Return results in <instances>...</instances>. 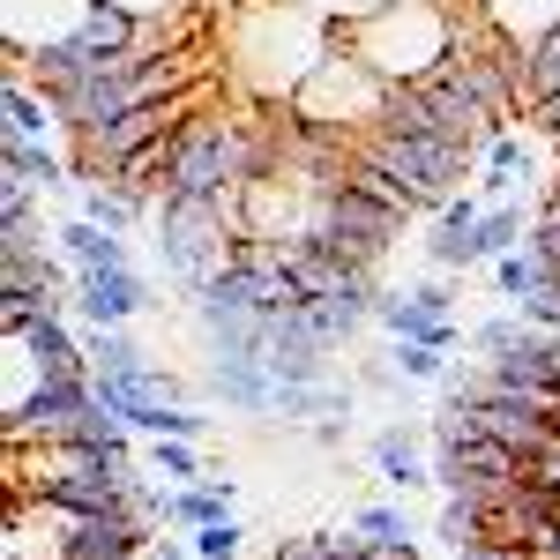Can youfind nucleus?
I'll use <instances>...</instances> for the list:
<instances>
[{"label":"nucleus","instance_id":"nucleus-1","mask_svg":"<svg viewBox=\"0 0 560 560\" xmlns=\"http://www.w3.org/2000/svg\"><path fill=\"white\" fill-rule=\"evenodd\" d=\"M345 31L351 38H396V45H382V52L359 60L366 75H382V83H427V75H441V68L456 60L464 15L441 8V0H388V8L359 15V23H345Z\"/></svg>","mask_w":560,"mask_h":560},{"label":"nucleus","instance_id":"nucleus-2","mask_svg":"<svg viewBox=\"0 0 560 560\" xmlns=\"http://www.w3.org/2000/svg\"><path fill=\"white\" fill-rule=\"evenodd\" d=\"M150 247H158V269L179 300H195L217 269L232 261V240L247 232V210H217V202H187V195H158L150 210Z\"/></svg>","mask_w":560,"mask_h":560},{"label":"nucleus","instance_id":"nucleus-3","mask_svg":"<svg viewBox=\"0 0 560 560\" xmlns=\"http://www.w3.org/2000/svg\"><path fill=\"white\" fill-rule=\"evenodd\" d=\"M351 158H366L374 173H388L404 195H411V210L419 217H441L456 195H464V179H478V150L464 142H441V135H388V128H366L351 135Z\"/></svg>","mask_w":560,"mask_h":560},{"label":"nucleus","instance_id":"nucleus-4","mask_svg":"<svg viewBox=\"0 0 560 560\" xmlns=\"http://www.w3.org/2000/svg\"><path fill=\"white\" fill-rule=\"evenodd\" d=\"M31 374V366H23ZM97 404V374H31V388L8 396V448L23 441H60V433Z\"/></svg>","mask_w":560,"mask_h":560},{"label":"nucleus","instance_id":"nucleus-5","mask_svg":"<svg viewBox=\"0 0 560 560\" xmlns=\"http://www.w3.org/2000/svg\"><path fill=\"white\" fill-rule=\"evenodd\" d=\"M374 322H382L388 337H427V345H448L456 351V292H448V277L433 269L427 284H388L382 306H374Z\"/></svg>","mask_w":560,"mask_h":560},{"label":"nucleus","instance_id":"nucleus-6","mask_svg":"<svg viewBox=\"0 0 560 560\" xmlns=\"http://www.w3.org/2000/svg\"><path fill=\"white\" fill-rule=\"evenodd\" d=\"M158 306V284L142 277V269H75V300L68 314L83 322V329H128Z\"/></svg>","mask_w":560,"mask_h":560},{"label":"nucleus","instance_id":"nucleus-7","mask_svg":"<svg viewBox=\"0 0 560 560\" xmlns=\"http://www.w3.org/2000/svg\"><path fill=\"white\" fill-rule=\"evenodd\" d=\"M366 456H374V471H382V486L396 493V501H404V493H419V486H433V441H427V433H411L404 419L374 433V441H366Z\"/></svg>","mask_w":560,"mask_h":560},{"label":"nucleus","instance_id":"nucleus-8","mask_svg":"<svg viewBox=\"0 0 560 560\" xmlns=\"http://www.w3.org/2000/svg\"><path fill=\"white\" fill-rule=\"evenodd\" d=\"M15 366H31V374H90V351H83V337H75V314H68V306L38 314V329L15 337Z\"/></svg>","mask_w":560,"mask_h":560},{"label":"nucleus","instance_id":"nucleus-9","mask_svg":"<svg viewBox=\"0 0 560 560\" xmlns=\"http://www.w3.org/2000/svg\"><path fill=\"white\" fill-rule=\"evenodd\" d=\"M0 292H75V269L45 240H0Z\"/></svg>","mask_w":560,"mask_h":560},{"label":"nucleus","instance_id":"nucleus-10","mask_svg":"<svg viewBox=\"0 0 560 560\" xmlns=\"http://www.w3.org/2000/svg\"><path fill=\"white\" fill-rule=\"evenodd\" d=\"M478 23L509 45V52L530 60V52L560 31V0H478Z\"/></svg>","mask_w":560,"mask_h":560},{"label":"nucleus","instance_id":"nucleus-11","mask_svg":"<svg viewBox=\"0 0 560 560\" xmlns=\"http://www.w3.org/2000/svg\"><path fill=\"white\" fill-rule=\"evenodd\" d=\"M486 374L509 382V388H538L546 404H560V337H553V329H523V345L501 351Z\"/></svg>","mask_w":560,"mask_h":560},{"label":"nucleus","instance_id":"nucleus-12","mask_svg":"<svg viewBox=\"0 0 560 560\" xmlns=\"http://www.w3.org/2000/svg\"><path fill=\"white\" fill-rule=\"evenodd\" d=\"M538 179V150H530V135L501 128L486 150H478V195L486 202H509V195H523Z\"/></svg>","mask_w":560,"mask_h":560},{"label":"nucleus","instance_id":"nucleus-13","mask_svg":"<svg viewBox=\"0 0 560 560\" xmlns=\"http://www.w3.org/2000/svg\"><path fill=\"white\" fill-rule=\"evenodd\" d=\"M52 247L68 255V269H135V247L120 232H105V224H90L83 210H68L52 224Z\"/></svg>","mask_w":560,"mask_h":560},{"label":"nucleus","instance_id":"nucleus-14","mask_svg":"<svg viewBox=\"0 0 560 560\" xmlns=\"http://www.w3.org/2000/svg\"><path fill=\"white\" fill-rule=\"evenodd\" d=\"M351 404H359V388L351 382H277V427H322V419H351Z\"/></svg>","mask_w":560,"mask_h":560},{"label":"nucleus","instance_id":"nucleus-15","mask_svg":"<svg viewBox=\"0 0 560 560\" xmlns=\"http://www.w3.org/2000/svg\"><path fill=\"white\" fill-rule=\"evenodd\" d=\"M217 516H240V478H195V486H165V530H202Z\"/></svg>","mask_w":560,"mask_h":560},{"label":"nucleus","instance_id":"nucleus-16","mask_svg":"<svg viewBox=\"0 0 560 560\" xmlns=\"http://www.w3.org/2000/svg\"><path fill=\"white\" fill-rule=\"evenodd\" d=\"M0 173H15V179H31L38 195H75V165L52 150V142H0Z\"/></svg>","mask_w":560,"mask_h":560},{"label":"nucleus","instance_id":"nucleus-17","mask_svg":"<svg viewBox=\"0 0 560 560\" xmlns=\"http://www.w3.org/2000/svg\"><path fill=\"white\" fill-rule=\"evenodd\" d=\"M0 113H8V135H15V142H52V128H60L52 90H38L31 75H8V90H0Z\"/></svg>","mask_w":560,"mask_h":560},{"label":"nucleus","instance_id":"nucleus-18","mask_svg":"<svg viewBox=\"0 0 560 560\" xmlns=\"http://www.w3.org/2000/svg\"><path fill=\"white\" fill-rule=\"evenodd\" d=\"M351 530H359L382 560H419V530H411V516H404V501H366V509L351 516Z\"/></svg>","mask_w":560,"mask_h":560},{"label":"nucleus","instance_id":"nucleus-19","mask_svg":"<svg viewBox=\"0 0 560 560\" xmlns=\"http://www.w3.org/2000/svg\"><path fill=\"white\" fill-rule=\"evenodd\" d=\"M530 224H538V210H523V195H509V202H486V217H478V261H501L516 255L523 240H530Z\"/></svg>","mask_w":560,"mask_h":560},{"label":"nucleus","instance_id":"nucleus-20","mask_svg":"<svg viewBox=\"0 0 560 560\" xmlns=\"http://www.w3.org/2000/svg\"><path fill=\"white\" fill-rule=\"evenodd\" d=\"M75 210H83L90 224H105V232H120V240H128L158 202H150V195H135V187H75Z\"/></svg>","mask_w":560,"mask_h":560},{"label":"nucleus","instance_id":"nucleus-21","mask_svg":"<svg viewBox=\"0 0 560 560\" xmlns=\"http://www.w3.org/2000/svg\"><path fill=\"white\" fill-rule=\"evenodd\" d=\"M486 269H493V292H501V300H509V306H516L523 292H538V284H560V277H553V261L538 255V247H530V240H523L516 255L486 261Z\"/></svg>","mask_w":560,"mask_h":560},{"label":"nucleus","instance_id":"nucleus-22","mask_svg":"<svg viewBox=\"0 0 560 560\" xmlns=\"http://www.w3.org/2000/svg\"><path fill=\"white\" fill-rule=\"evenodd\" d=\"M388 366L404 374V382H427L441 388L456 366H448V345H427V337H388Z\"/></svg>","mask_w":560,"mask_h":560},{"label":"nucleus","instance_id":"nucleus-23","mask_svg":"<svg viewBox=\"0 0 560 560\" xmlns=\"http://www.w3.org/2000/svg\"><path fill=\"white\" fill-rule=\"evenodd\" d=\"M478 224H456V217H433L427 232V261L441 269V277H456V269H478Z\"/></svg>","mask_w":560,"mask_h":560},{"label":"nucleus","instance_id":"nucleus-24","mask_svg":"<svg viewBox=\"0 0 560 560\" xmlns=\"http://www.w3.org/2000/svg\"><path fill=\"white\" fill-rule=\"evenodd\" d=\"M83 351H90V374H142L150 366V351L128 329H83Z\"/></svg>","mask_w":560,"mask_h":560},{"label":"nucleus","instance_id":"nucleus-25","mask_svg":"<svg viewBox=\"0 0 560 560\" xmlns=\"http://www.w3.org/2000/svg\"><path fill=\"white\" fill-rule=\"evenodd\" d=\"M277 560H382L359 530H306L292 546H277Z\"/></svg>","mask_w":560,"mask_h":560},{"label":"nucleus","instance_id":"nucleus-26","mask_svg":"<svg viewBox=\"0 0 560 560\" xmlns=\"http://www.w3.org/2000/svg\"><path fill=\"white\" fill-rule=\"evenodd\" d=\"M523 329H530V322H523L516 306H509V314H486V322L471 329V351L486 359V366H493L501 351H516V345H523Z\"/></svg>","mask_w":560,"mask_h":560},{"label":"nucleus","instance_id":"nucleus-27","mask_svg":"<svg viewBox=\"0 0 560 560\" xmlns=\"http://www.w3.org/2000/svg\"><path fill=\"white\" fill-rule=\"evenodd\" d=\"M150 471L173 478V486H195V478H210V471H202V448H195V441H150Z\"/></svg>","mask_w":560,"mask_h":560},{"label":"nucleus","instance_id":"nucleus-28","mask_svg":"<svg viewBox=\"0 0 560 560\" xmlns=\"http://www.w3.org/2000/svg\"><path fill=\"white\" fill-rule=\"evenodd\" d=\"M187 546H195V560H240L247 523H240V516H217V523H202V530H187Z\"/></svg>","mask_w":560,"mask_h":560},{"label":"nucleus","instance_id":"nucleus-29","mask_svg":"<svg viewBox=\"0 0 560 560\" xmlns=\"http://www.w3.org/2000/svg\"><path fill=\"white\" fill-rule=\"evenodd\" d=\"M210 427H217V419L202 411V404H165V411H158L142 433H150V441H202Z\"/></svg>","mask_w":560,"mask_h":560},{"label":"nucleus","instance_id":"nucleus-30","mask_svg":"<svg viewBox=\"0 0 560 560\" xmlns=\"http://www.w3.org/2000/svg\"><path fill=\"white\" fill-rule=\"evenodd\" d=\"M23 217H38V187L15 173H0V224H23Z\"/></svg>","mask_w":560,"mask_h":560},{"label":"nucleus","instance_id":"nucleus-31","mask_svg":"<svg viewBox=\"0 0 560 560\" xmlns=\"http://www.w3.org/2000/svg\"><path fill=\"white\" fill-rule=\"evenodd\" d=\"M516 314L530 322V329H553V337H560V284H538V292H523Z\"/></svg>","mask_w":560,"mask_h":560},{"label":"nucleus","instance_id":"nucleus-32","mask_svg":"<svg viewBox=\"0 0 560 560\" xmlns=\"http://www.w3.org/2000/svg\"><path fill=\"white\" fill-rule=\"evenodd\" d=\"M456 560H538L530 546H516V538H478V546H464Z\"/></svg>","mask_w":560,"mask_h":560},{"label":"nucleus","instance_id":"nucleus-33","mask_svg":"<svg viewBox=\"0 0 560 560\" xmlns=\"http://www.w3.org/2000/svg\"><path fill=\"white\" fill-rule=\"evenodd\" d=\"M306 441H314V448H345V441H351V419H322V427H306Z\"/></svg>","mask_w":560,"mask_h":560},{"label":"nucleus","instance_id":"nucleus-34","mask_svg":"<svg viewBox=\"0 0 560 560\" xmlns=\"http://www.w3.org/2000/svg\"><path fill=\"white\" fill-rule=\"evenodd\" d=\"M523 120H530V128L546 135V142H560V97H546V105H530Z\"/></svg>","mask_w":560,"mask_h":560},{"label":"nucleus","instance_id":"nucleus-35","mask_svg":"<svg viewBox=\"0 0 560 560\" xmlns=\"http://www.w3.org/2000/svg\"><path fill=\"white\" fill-rule=\"evenodd\" d=\"M150 560H195V546H187V530H173V538H158V546H150Z\"/></svg>","mask_w":560,"mask_h":560},{"label":"nucleus","instance_id":"nucleus-36","mask_svg":"<svg viewBox=\"0 0 560 560\" xmlns=\"http://www.w3.org/2000/svg\"><path fill=\"white\" fill-rule=\"evenodd\" d=\"M538 224H560V179L546 187V195H538Z\"/></svg>","mask_w":560,"mask_h":560},{"label":"nucleus","instance_id":"nucleus-37","mask_svg":"<svg viewBox=\"0 0 560 560\" xmlns=\"http://www.w3.org/2000/svg\"><path fill=\"white\" fill-rule=\"evenodd\" d=\"M553 433H560V404H553Z\"/></svg>","mask_w":560,"mask_h":560},{"label":"nucleus","instance_id":"nucleus-38","mask_svg":"<svg viewBox=\"0 0 560 560\" xmlns=\"http://www.w3.org/2000/svg\"><path fill=\"white\" fill-rule=\"evenodd\" d=\"M135 560H150V553H135Z\"/></svg>","mask_w":560,"mask_h":560}]
</instances>
